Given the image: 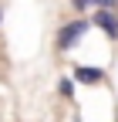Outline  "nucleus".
<instances>
[{"label":"nucleus","mask_w":118,"mask_h":122,"mask_svg":"<svg viewBox=\"0 0 118 122\" xmlns=\"http://www.w3.org/2000/svg\"><path fill=\"white\" fill-rule=\"evenodd\" d=\"M88 30H91V20H88V17H74V20L61 24V27H57V37H54V48L61 54L71 51L74 44H81V37L88 34Z\"/></svg>","instance_id":"f257e3e1"},{"label":"nucleus","mask_w":118,"mask_h":122,"mask_svg":"<svg viewBox=\"0 0 118 122\" xmlns=\"http://www.w3.org/2000/svg\"><path fill=\"white\" fill-rule=\"evenodd\" d=\"M91 27H101L108 34V41H118V10H111V7H98L91 17Z\"/></svg>","instance_id":"f03ea898"},{"label":"nucleus","mask_w":118,"mask_h":122,"mask_svg":"<svg viewBox=\"0 0 118 122\" xmlns=\"http://www.w3.org/2000/svg\"><path fill=\"white\" fill-rule=\"evenodd\" d=\"M105 78H108V71L98 65H74L71 68V81L74 85H101Z\"/></svg>","instance_id":"7ed1b4c3"},{"label":"nucleus","mask_w":118,"mask_h":122,"mask_svg":"<svg viewBox=\"0 0 118 122\" xmlns=\"http://www.w3.org/2000/svg\"><path fill=\"white\" fill-rule=\"evenodd\" d=\"M0 24H4V7H0Z\"/></svg>","instance_id":"39448f33"},{"label":"nucleus","mask_w":118,"mask_h":122,"mask_svg":"<svg viewBox=\"0 0 118 122\" xmlns=\"http://www.w3.org/2000/svg\"><path fill=\"white\" fill-rule=\"evenodd\" d=\"M57 92H61L64 98H74V81H71V78H61V81H57Z\"/></svg>","instance_id":"20e7f679"}]
</instances>
